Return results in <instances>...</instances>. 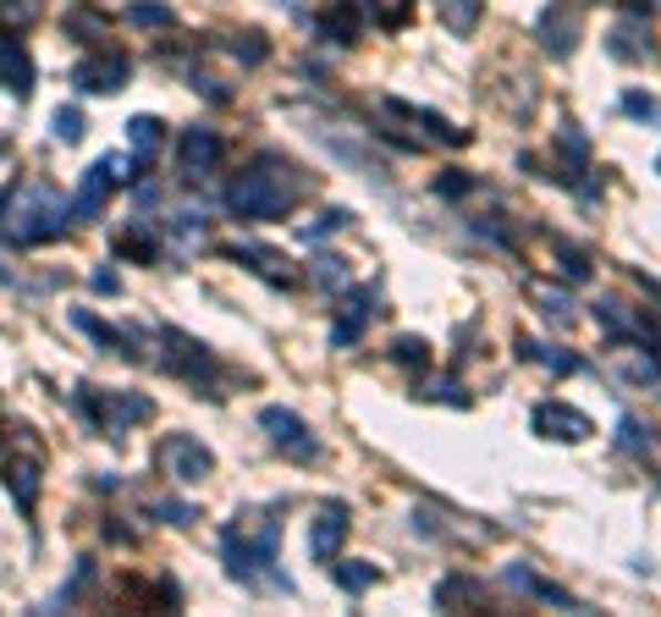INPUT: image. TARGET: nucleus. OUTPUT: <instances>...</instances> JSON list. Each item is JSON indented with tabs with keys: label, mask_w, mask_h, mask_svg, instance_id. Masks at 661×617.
I'll return each mask as SVG.
<instances>
[{
	"label": "nucleus",
	"mask_w": 661,
	"mask_h": 617,
	"mask_svg": "<svg viewBox=\"0 0 661 617\" xmlns=\"http://www.w3.org/2000/svg\"><path fill=\"white\" fill-rule=\"evenodd\" d=\"M364 17H369V11H358L353 0H336L326 17H321V33L336 39V44H353V39H358V28H364Z\"/></svg>",
	"instance_id": "obj_21"
},
{
	"label": "nucleus",
	"mask_w": 661,
	"mask_h": 617,
	"mask_svg": "<svg viewBox=\"0 0 661 617\" xmlns=\"http://www.w3.org/2000/svg\"><path fill=\"white\" fill-rule=\"evenodd\" d=\"M309 276H315V287H326V293H342V287H347V265H342L336 254H315V260H309Z\"/></svg>",
	"instance_id": "obj_31"
},
{
	"label": "nucleus",
	"mask_w": 661,
	"mask_h": 617,
	"mask_svg": "<svg viewBox=\"0 0 661 617\" xmlns=\"http://www.w3.org/2000/svg\"><path fill=\"white\" fill-rule=\"evenodd\" d=\"M336 226H347V210H321V221H304V226H298V237H309V243H315V237H326V232H336Z\"/></svg>",
	"instance_id": "obj_42"
},
{
	"label": "nucleus",
	"mask_w": 661,
	"mask_h": 617,
	"mask_svg": "<svg viewBox=\"0 0 661 617\" xmlns=\"http://www.w3.org/2000/svg\"><path fill=\"white\" fill-rule=\"evenodd\" d=\"M72 325H78V331H89V336H94L100 347H111V353H128V358H133V347H128V336H122L116 325H105V320H94L89 308H72Z\"/></svg>",
	"instance_id": "obj_28"
},
{
	"label": "nucleus",
	"mask_w": 661,
	"mask_h": 617,
	"mask_svg": "<svg viewBox=\"0 0 661 617\" xmlns=\"http://www.w3.org/2000/svg\"><path fill=\"white\" fill-rule=\"evenodd\" d=\"M618 447H623V453H640V458H645V453L657 447V436H651V425H645V419L623 414V419H618Z\"/></svg>",
	"instance_id": "obj_30"
},
{
	"label": "nucleus",
	"mask_w": 661,
	"mask_h": 617,
	"mask_svg": "<svg viewBox=\"0 0 661 617\" xmlns=\"http://www.w3.org/2000/svg\"><path fill=\"white\" fill-rule=\"evenodd\" d=\"M298 199H304V176H298V165H287L276 154H260L254 165H243L226 182V210L237 221H287Z\"/></svg>",
	"instance_id": "obj_1"
},
{
	"label": "nucleus",
	"mask_w": 661,
	"mask_h": 617,
	"mask_svg": "<svg viewBox=\"0 0 661 617\" xmlns=\"http://www.w3.org/2000/svg\"><path fill=\"white\" fill-rule=\"evenodd\" d=\"M535 33H540V44H546L557 61L573 55V44H579V6H573V0H551V6L540 11Z\"/></svg>",
	"instance_id": "obj_9"
},
{
	"label": "nucleus",
	"mask_w": 661,
	"mask_h": 617,
	"mask_svg": "<svg viewBox=\"0 0 661 617\" xmlns=\"http://www.w3.org/2000/svg\"><path fill=\"white\" fill-rule=\"evenodd\" d=\"M0 89L17 94V100L33 89V61H28V50H22V39L11 28H0Z\"/></svg>",
	"instance_id": "obj_12"
},
{
	"label": "nucleus",
	"mask_w": 661,
	"mask_h": 617,
	"mask_svg": "<svg viewBox=\"0 0 661 617\" xmlns=\"http://www.w3.org/2000/svg\"><path fill=\"white\" fill-rule=\"evenodd\" d=\"M67 215H72V204H61L50 188H33V193L22 199V210H17L6 243H22V249H28V243H50V237L67 232Z\"/></svg>",
	"instance_id": "obj_4"
},
{
	"label": "nucleus",
	"mask_w": 661,
	"mask_h": 617,
	"mask_svg": "<svg viewBox=\"0 0 661 617\" xmlns=\"http://www.w3.org/2000/svg\"><path fill=\"white\" fill-rule=\"evenodd\" d=\"M128 72H133V61L128 55H83L78 67H72V89L78 94H116L122 83H128Z\"/></svg>",
	"instance_id": "obj_8"
},
{
	"label": "nucleus",
	"mask_w": 661,
	"mask_h": 617,
	"mask_svg": "<svg viewBox=\"0 0 661 617\" xmlns=\"http://www.w3.org/2000/svg\"><path fill=\"white\" fill-rule=\"evenodd\" d=\"M436 601L447 607V601H475V607H486V590L475 585V579H447L441 590H436Z\"/></svg>",
	"instance_id": "obj_37"
},
{
	"label": "nucleus",
	"mask_w": 661,
	"mask_h": 617,
	"mask_svg": "<svg viewBox=\"0 0 661 617\" xmlns=\"http://www.w3.org/2000/svg\"><path fill=\"white\" fill-rule=\"evenodd\" d=\"M518 353H523L529 364L551 370V375H573V370H579V358H573V353H562V347H546V342H535V336H518Z\"/></svg>",
	"instance_id": "obj_23"
},
{
	"label": "nucleus",
	"mask_w": 661,
	"mask_h": 617,
	"mask_svg": "<svg viewBox=\"0 0 661 617\" xmlns=\"http://www.w3.org/2000/svg\"><path fill=\"white\" fill-rule=\"evenodd\" d=\"M89 282H94V293H116V287H122V282H116V271H94Z\"/></svg>",
	"instance_id": "obj_46"
},
{
	"label": "nucleus",
	"mask_w": 661,
	"mask_h": 617,
	"mask_svg": "<svg viewBox=\"0 0 661 617\" xmlns=\"http://www.w3.org/2000/svg\"><path fill=\"white\" fill-rule=\"evenodd\" d=\"M369 320H375V287H353L336 308V320H330V347H353Z\"/></svg>",
	"instance_id": "obj_10"
},
{
	"label": "nucleus",
	"mask_w": 661,
	"mask_h": 617,
	"mask_svg": "<svg viewBox=\"0 0 661 617\" xmlns=\"http://www.w3.org/2000/svg\"><path fill=\"white\" fill-rule=\"evenodd\" d=\"M155 414V403L144 397V392H105V419H100V431L105 436H122L128 425H139V419H150Z\"/></svg>",
	"instance_id": "obj_15"
},
{
	"label": "nucleus",
	"mask_w": 661,
	"mask_h": 617,
	"mask_svg": "<svg viewBox=\"0 0 661 617\" xmlns=\"http://www.w3.org/2000/svg\"><path fill=\"white\" fill-rule=\"evenodd\" d=\"M425 397H436V403H452V408H464V403H469V397L458 392V381H430V386H425Z\"/></svg>",
	"instance_id": "obj_44"
},
{
	"label": "nucleus",
	"mask_w": 661,
	"mask_h": 617,
	"mask_svg": "<svg viewBox=\"0 0 661 617\" xmlns=\"http://www.w3.org/2000/svg\"><path fill=\"white\" fill-rule=\"evenodd\" d=\"M436 11H441V28H447V33H475L486 0H436Z\"/></svg>",
	"instance_id": "obj_25"
},
{
	"label": "nucleus",
	"mask_w": 661,
	"mask_h": 617,
	"mask_svg": "<svg viewBox=\"0 0 661 617\" xmlns=\"http://www.w3.org/2000/svg\"><path fill=\"white\" fill-rule=\"evenodd\" d=\"M436 188H441V199H458V193H469V176H458V171H452V176H441Z\"/></svg>",
	"instance_id": "obj_45"
},
{
	"label": "nucleus",
	"mask_w": 661,
	"mask_h": 617,
	"mask_svg": "<svg viewBox=\"0 0 661 617\" xmlns=\"http://www.w3.org/2000/svg\"><path fill=\"white\" fill-rule=\"evenodd\" d=\"M161 342H165V347H161V364H165V370H176V375H182L187 386H199L204 397H221V392H215V381H221V364H215V353H210L204 342H193L187 331H171V325L161 331Z\"/></svg>",
	"instance_id": "obj_3"
},
{
	"label": "nucleus",
	"mask_w": 661,
	"mask_h": 617,
	"mask_svg": "<svg viewBox=\"0 0 661 617\" xmlns=\"http://www.w3.org/2000/svg\"><path fill=\"white\" fill-rule=\"evenodd\" d=\"M623 111H629L634 122H657V128H661V100L640 94V89H629V94H623Z\"/></svg>",
	"instance_id": "obj_40"
},
{
	"label": "nucleus",
	"mask_w": 661,
	"mask_h": 617,
	"mask_svg": "<svg viewBox=\"0 0 661 617\" xmlns=\"http://www.w3.org/2000/svg\"><path fill=\"white\" fill-rule=\"evenodd\" d=\"M529 299H535V308H540L551 325H573V299H568L562 287H546V282H535V287H529Z\"/></svg>",
	"instance_id": "obj_27"
},
{
	"label": "nucleus",
	"mask_w": 661,
	"mask_h": 617,
	"mask_svg": "<svg viewBox=\"0 0 661 617\" xmlns=\"http://www.w3.org/2000/svg\"><path fill=\"white\" fill-rule=\"evenodd\" d=\"M386 111H391V117H408V122H419V128H425L436 144H464V139H469V133H464V128H452L441 111H419V105H403V100H386Z\"/></svg>",
	"instance_id": "obj_19"
},
{
	"label": "nucleus",
	"mask_w": 661,
	"mask_h": 617,
	"mask_svg": "<svg viewBox=\"0 0 661 617\" xmlns=\"http://www.w3.org/2000/svg\"><path fill=\"white\" fill-rule=\"evenodd\" d=\"M330 579H336L347 596H364V590L380 579V568H375V563H364V557H342V563H330Z\"/></svg>",
	"instance_id": "obj_24"
},
{
	"label": "nucleus",
	"mask_w": 661,
	"mask_h": 617,
	"mask_svg": "<svg viewBox=\"0 0 661 617\" xmlns=\"http://www.w3.org/2000/svg\"><path fill=\"white\" fill-rule=\"evenodd\" d=\"M557 144H562V154H568L573 176H579V171H590V165H584V133H579L573 122H562V128H557Z\"/></svg>",
	"instance_id": "obj_35"
},
{
	"label": "nucleus",
	"mask_w": 661,
	"mask_h": 617,
	"mask_svg": "<svg viewBox=\"0 0 661 617\" xmlns=\"http://www.w3.org/2000/svg\"><path fill=\"white\" fill-rule=\"evenodd\" d=\"M6 485H11V496H17V507L22 513H33V502H39V463H11L6 468Z\"/></svg>",
	"instance_id": "obj_26"
},
{
	"label": "nucleus",
	"mask_w": 661,
	"mask_h": 617,
	"mask_svg": "<svg viewBox=\"0 0 661 617\" xmlns=\"http://www.w3.org/2000/svg\"><path fill=\"white\" fill-rule=\"evenodd\" d=\"M128 144H133V165H139V176L155 165V154L165 144V122L161 117H133L128 122Z\"/></svg>",
	"instance_id": "obj_18"
},
{
	"label": "nucleus",
	"mask_w": 661,
	"mask_h": 617,
	"mask_svg": "<svg viewBox=\"0 0 661 617\" xmlns=\"http://www.w3.org/2000/svg\"><path fill=\"white\" fill-rule=\"evenodd\" d=\"M607 50H612L618 61H651V55H657L651 33H645V28H634V22H618V28L607 33Z\"/></svg>",
	"instance_id": "obj_20"
},
{
	"label": "nucleus",
	"mask_w": 661,
	"mask_h": 617,
	"mask_svg": "<svg viewBox=\"0 0 661 617\" xmlns=\"http://www.w3.org/2000/svg\"><path fill=\"white\" fill-rule=\"evenodd\" d=\"M150 518H165V524H193L199 507L193 502H150Z\"/></svg>",
	"instance_id": "obj_41"
},
{
	"label": "nucleus",
	"mask_w": 661,
	"mask_h": 617,
	"mask_svg": "<svg viewBox=\"0 0 661 617\" xmlns=\"http://www.w3.org/2000/svg\"><path fill=\"white\" fill-rule=\"evenodd\" d=\"M11 199H17V188H11V182H6V188H0V215H6V210H11Z\"/></svg>",
	"instance_id": "obj_47"
},
{
	"label": "nucleus",
	"mask_w": 661,
	"mask_h": 617,
	"mask_svg": "<svg viewBox=\"0 0 661 617\" xmlns=\"http://www.w3.org/2000/svg\"><path fill=\"white\" fill-rule=\"evenodd\" d=\"M176 154H182V171H187V176H204V171L221 165V133H215V128H187Z\"/></svg>",
	"instance_id": "obj_14"
},
{
	"label": "nucleus",
	"mask_w": 661,
	"mask_h": 617,
	"mask_svg": "<svg viewBox=\"0 0 661 617\" xmlns=\"http://www.w3.org/2000/svg\"><path fill=\"white\" fill-rule=\"evenodd\" d=\"M50 133H55L61 144H78V139H83V111H72V105H61V111L50 117Z\"/></svg>",
	"instance_id": "obj_36"
},
{
	"label": "nucleus",
	"mask_w": 661,
	"mask_h": 617,
	"mask_svg": "<svg viewBox=\"0 0 661 617\" xmlns=\"http://www.w3.org/2000/svg\"><path fill=\"white\" fill-rule=\"evenodd\" d=\"M122 182H133V171H128V160L122 154H100L89 171H83V182H78V193H72V215L78 221H94L100 210H105V199L122 188Z\"/></svg>",
	"instance_id": "obj_5"
},
{
	"label": "nucleus",
	"mask_w": 661,
	"mask_h": 617,
	"mask_svg": "<svg viewBox=\"0 0 661 617\" xmlns=\"http://www.w3.org/2000/svg\"><path fill=\"white\" fill-rule=\"evenodd\" d=\"M226 260H237V265H248V271H260L271 287H293L298 276H293V265H276L282 254L276 249H254V243H237V249H226Z\"/></svg>",
	"instance_id": "obj_17"
},
{
	"label": "nucleus",
	"mask_w": 661,
	"mask_h": 617,
	"mask_svg": "<svg viewBox=\"0 0 661 617\" xmlns=\"http://www.w3.org/2000/svg\"><path fill=\"white\" fill-rule=\"evenodd\" d=\"M501 579H507V585H518V590H529V596H535V601H551V607H568V613H579V601H573V596H568V590H557V585H551V579H535V574H529V568H507V574H501Z\"/></svg>",
	"instance_id": "obj_22"
},
{
	"label": "nucleus",
	"mask_w": 661,
	"mask_h": 617,
	"mask_svg": "<svg viewBox=\"0 0 661 617\" xmlns=\"http://www.w3.org/2000/svg\"><path fill=\"white\" fill-rule=\"evenodd\" d=\"M276 546H282V524L276 513H237L221 535V557H226V574L254 585L265 568H276Z\"/></svg>",
	"instance_id": "obj_2"
},
{
	"label": "nucleus",
	"mask_w": 661,
	"mask_h": 617,
	"mask_svg": "<svg viewBox=\"0 0 661 617\" xmlns=\"http://www.w3.org/2000/svg\"><path fill=\"white\" fill-rule=\"evenodd\" d=\"M39 11H44V0H0V28L22 33L28 22H39Z\"/></svg>",
	"instance_id": "obj_32"
},
{
	"label": "nucleus",
	"mask_w": 661,
	"mask_h": 617,
	"mask_svg": "<svg viewBox=\"0 0 661 617\" xmlns=\"http://www.w3.org/2000/svg\"><path fill=\"white\" fill-rule=\"evenodd\" d=\"M260 431H271V442L282 447V453H293V458L315 463L321 458V442H315V431L293 414V408H260Z\"/></svg>",
	"instance_id": "obj_6"
},
{
	"label": "nucleus",
	"mask_w": 661,
	"mask_h": 617,
	"mask_svg": "<svg viewBox=\"0 0 661 617\" xmlns=\"http://www.w3.org/2000/svg\"><path fill=\"white\" fill-rule=\"evenodd\" d=\"M72 39H83V44H100L105 33H111V22L100 17V11H67V22H61Z\"/></svg>",
	"instance_id": "obj_29"
},
{
	"label": "nucleus",
	"mask_w": 661,
	"mask_h": 617,
	"mask_svg": "<svg viewBox=\"0 0 661 617\" xmlns=\"http://www.w3.org/2000/svg\"><path fill=\"white\" fill-rule=\"evenodd\" d=\"M535 431L573 447V442H590V414H579V408H568V403H540V408H535Z\"/></svg>",
	"instance_id": "obj_11"
},
{
	"label": "nucleus",
	"mask_w": 661,
	"mask_h": 617,
	"mask_svg": "<svg viewBox=\"0 0 661 617\" xmlns=\"http://www.w3.org/2000/svg\"><path fill=\"white\" fill-rule=\"evenodd\" d=\"M391 358L408 364V370H425V364H430V342H425V336H397V342H391Z\"/></svg>",
	"instance_id": "obj_33"
},
{
	"label": "nucleus",
	"mask_w": 661,
	"mask_h": 617,
	"mask_svg": "<svg viewBox=\"0 0 661 617\" xmlns=\"http://www.w3.org/2000/svg\"><path fill=\"white\" fill-rule=\"evenodd\" d=\"M232 55H237L243 67H260V61L271 55V44H265L260 33H237V39H232Z\"/></svg>",
	"instance_id": "obj_39"
},
{
	"label": "nucleus",
	"mask_w": 661,
	"mask_h": 617,
	"mask_svg": "<svg viewBox=\"0 0 661 617\" xmlns=\"http://www.w3.org/2000/svg\"><path fill=\"white\" fill-rule=\"evenodd\" d=\"M618 364H623V375H629V381H645V386H651V381H661V364L651 358V353H623Z\"/></svg>",
	"instance_id": "obj_38"
},
{
	"label": "nucleus",
	"mask_w": 661,
	"mask_h": 617,
	"mask_svg": "<svg viewBox=\"0 0 661 617\" xmlns=\"http://www.w3.org/2000/svg\"><path fill=\"white\" fill-rule=\"evenodd\" d=\"M128 22H139V28H171V6L165 0H133L128 6Z\"/></svg>",
	"instance_id": "obj_34"
},
{
	"label": "nucleus",
	"mask_w": 661,
	"mask_h": 617,
	"mask_svg": "<svg viewBox=\"0 0 661 617\" xmlns=\"http://www.w3.org/2000/svg\"><path fill=\"white\" fill-rule=\"evenodd\" d=\"M161 468L171 474V479L193 485V479H204V474L215 468V453H210L199 436H165L161 442Z\"/></svg>",
	"instance_id": "obj_7"
},
{
	"label": "nucleus",
	"mask_w": 661,
	"mask_h": 617,
	"mask_svg": "<svg viewBox=\"0 0 661 617\" xmlns=\"http://www.w3.org/2000/svg\"><path fill=\"white\" fill-rule=\"evenodd\" d=\"M342 540H347V507L330 502V507H321V518H315V529H309V557L330 568L336 552H342Z\"/></svg>",
	"instance_id": "obj_13"
},
{
	"label": "nucleus",
	"mask_w": 661,
	"mask_h": 617,
	"mask_svg": "<svg viewBox=\"0 0 661 617\" xmlns=\"http://www.w3.org/2000/svg\"><path fill=\"white\" fill-rule=\"evenodd\" d=\"M551 249H557V260H562L568 282H584V276H590V265H584V254H579L573 243H551Z\"/></svg>",
	"instance_id": "obj_43"
},
{
	"label": "nucleus",
	"mask_w": 661,
	"mask_h": 617,
	"mask_svg": "<svg viewBox=\"0 0 661 617\" xmlns=\"http://www.w3.org/2000/svg\"><path fill=\"white\" fill-rule=\"evenodd\" d=\"M111 254H116V260H133V265H155V260H161V237H155V226L133 221L128 232L111 237Z\"/></svg>",
	"instance_id": "obj_16"
}]
</instances>
